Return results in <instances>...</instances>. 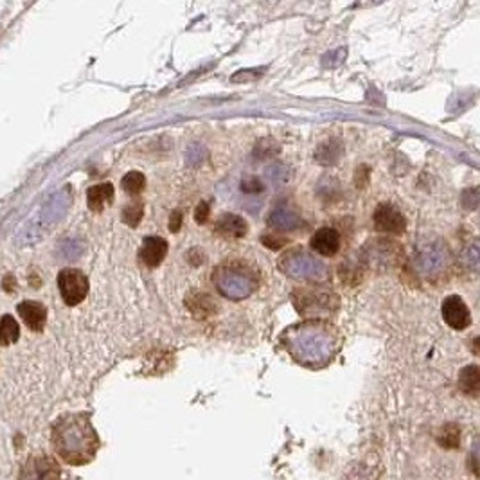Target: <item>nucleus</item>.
<instances>
[{"label": "nucleus", "instance_id": "nucleus-1", "mask_svg": "<svg viewBox=\"0 0 480 480\" xmlns=\"http://www.w3.org/2000/svg\"><path fill=\"white\" fill-rule=\"evenodd\" d=\"M281 340L291 357L305 366L326 363L338 348V333L335 327L318 320L290 327Z\"/></svg>", "mask_w": 480, "mask_h": 480}, {"label": "nucleus", "instance_id": "nucleus-2", "mask_svg": "<svg viewBox=\"0 0 480 480\" xmlns=\"http://www.w3.org/2000/svg\"><path fill=\"white\" fill-rule=\"evenodd\" d=\"M53 445L58 455L72 464L83 466L90 463L99 448V439L88 418L85 415H67L54 427Z\"/></svg>", "mask_w": 480, "mask_h": 480}, {"label": "nucleus", "instance_id": "nucleus-3", "mask_svg": "<svg viewBox=\"0 0 480 480\" xmlns=\"http://www.w3.org/2000/svg\"><path fill=\"white\" fill-rule=\"evenodd\" d=\"M212 281L221 295L230 300L247 299L259 286V275L250 266L236 261L220 264L212 273Z\"/></svg>", "mask_w": 480, "mask_h": 480}, {"label": "nucleus", "instance_id": "nucleus-4", "mask_svg": "<svg viewBox=\"0 0 480 480\" xmlns=\"http://www.w3.org/2000/svg\"><path fill=\"white\" fill-rule=\"evenodd\" d=\"M291 302L299 315L313 320L331 317L338 309V295L324 286L297 288L291 293Z\"/></svg>", "mask_w": 480, "mask_h": 480}, {"label": "nucleus", "instance_id": "nucleus-5", "mask_svg": "<svg viewBox=\"0 0 480 480\" xmlns=\"http://www.w3.org/2000/svg\"><path fill=\"white\" fill-rule=\"evenodd\" d=\"M277 268L284 275L293 279H308V281H317L326 275V264L317 259L315 256L308 254L302 248H293L282 254L279 259Z\"/></svg>", "mask_w": 480, "mask_h": 480}, {"label": "nucleus", "instance_id": "nucleus-6", "mask_svg": "<svg viewBox=\"0 0 480 480\" xmlns=\"http://www.w3.org/2000/svg\"><path fill=\"white\" fill-rule=\"evenodd\" d=\"M415 266L427 277H436L439 273L445 272L449 264L448 248L439 241L425 243L419 245L415 250Z\"/></svg>", "mask_w": 480, "mask_h": 480}, {"label": "nucleus", "instance_id": "nucleus-7", "mask_svg": "<svg viewBox=\"0 0 480 480\" xmlns=\"http://www.w3.org/2000/svg\"><path fill=\"white\" fill-rule=\"evenodd\" d=\"M58 288L67 306H78L88 293V279L81 270L65 268L58 273Z\"/></svg>", "mask_w": 480, "mask_h": 480}, {"label": "nucleus", "instance_id": "nucleus-8", "mask_svg": "<svg viewBox=\"0 0 480 480\" xmlns=\"http://www.w3.org/2000/svg\"><path fill=\"white\" fill-rule=\"evenodd\" d=\"M363 254H366V261L370 263L375 268L385 270L397 266L401 259V247L400 243L393 241V239H376V241H369L363 247Z\"/></svg>", "mask_w": 480, "mask_h": 480}, {"label": "nucleus", "instance_id": "nucleus-9", "mask_svg": "<svg viewBox=\"0 0 480 480\" xmlns=\"http://www.w3.org/2000/svg\"><path fill=\"white\" fill-rule=\"evenodd\" d=\"M20 480H60V466L47 455H36L24 464Z\"/></svg>", "mask_w": 480, "mask_h": 480}, {"label": "nucleus", "instance_id": "nucleus-10", "mask_svg": "<svg viewBox=\"0 0 480 480\" xmlns=\"http://www.w3.org/2000/svg\"><path fill=\"white\" fill-rule=\"evenodd\" d=\"M375 227L379 232L403 234L406 229V220L393 203H382L375 211Z\"/></svg>", "mask_w": 480, "mask_h": 480}, {"label": "nucleus", "instance_id": "nucleus-11", "mask_svg": "<svg viewBox=\"0 0 480 480\" xmlns=\"http://www.w3.org/2000/svg\"><path fill=\"white\" fill-rule=\"evenodd\" d=\"M443 318L449 327L457 331L466 329L472 324V313L463 299L458 295H449L443 302Z\"/></svg>", "mask_w": 480, "mask_h": 480}, {"label": "nucleus", "instance_id": "nucleus-12", "mask_svg": "<svg viewBox=\"0 0 480 480\" xmlns=\"http://www.w3.org/2000/svg\"><path fill=\"white\" fill-rule=\"evenodd\" d=\"M18 315L26 322V326L35 333L44 331L47 322V308L38 300H24L18 305Z\"/></svg>", "mask_w": 480, "mask_h": 480}, {"label": "nucleus", "instance_id": "nucleus-13", "mask_svg": "<svg viewBox=\"0 0 480 480\" xmlns=\"http://www.w3.org/2000/svg\"><path fill=\"white\" fill-rule=\"evenodd\" d=\"M166 254H168V241L160 238V236H148V238H144L141 252H139L142 263L146 266H150V268H157L164 261Z\"/></svg>", "mask_w": 480, "mask_h": 480}, {"label": "nucleus", "instance_id": "nucleus-14", "mask_svg": "<svg viewBox=\"0 0 480 480\" xmlns=\"http://www.w3.org/2000/svg\"><path fill=\"white\" fill-rule=\"evenodd\" d=\"M311 248L318 252L320 256H335L340 250V234L338 230L333 227H322L317 232L313 234L311 241H309Z\"/></svg>", "mask_w": 480, "mask_h": 480}, {"label": "nucleus", "instance_id": "nucleus-15", "mask_svg": "<svg viewBox=\"0 0 480 480\" xmlns=\"http://www.w3.org/2000/svg\"><path fill=\"white\" fill-rule=\"evenodd\" d=\"M268 225L275 230H297L302 225V220L297 212L288 209L286 205L273 209L268 218Z\"/></svg>", "mask_w": 480, "mask_h": 480}, {"label": "nucleus", "instance_id": "nucleus-16", "mask_svg": "<svg viewBox=\"0 0 480 480\" xmlns=\"http://www.w3.org/2000/svg\"><path fill=\"white\" fill-rule=\"evenodd\" d=\"M216 230L221 234V236H227V238H243L248 230L247 221L243 220L241 216L238 214H223V216L218 220L216 223Z\"/></svg>", "mask_w": 480, "mask_h": 480}, {"label": "nucleus", "instance_id": "nucleus-17", "mask_svg": "<svg viewBox=\"0 0 480 480\" xmlns=\"http://www.w3.org/2000/svg\"><path fill=\"white\" fill-rule=\"evenodd\" d=\"M112 200H114V185L112 184L94 185L87 191L88 209L94 212H101Z\"/></svg>", "mask_w": 480, "mask_h": 480}, {"label": "nucleus", "instance_id": "nucleus-18", "mask_svg": "<svg viewBox=\"0 0 480 480\" xmlns=\"http://www.w3.org/2000/svg\"><path fill=\"white\" fill-rule=\"evenodd\" d=\"M458 387L468 396L477 397L479 396V387H480V370L477 366H468L461 370V376H458Z\"/></svg>", "mask_w": 480, "mask_h": 480}, {"label": "nucleus", "instance_id": "nucleus-19", "mask_svg": "<svg viewBox=\"0 0 480 480\" xmlns=\"http://www.w3.org/2000/svg\"><path fill=\"white\" fill-rule=\"evenodd\" d=\"M315 157H317V162L322 164V166H333L342 157V144L336 141L324 142V144H320L317 148Z\"/></svg>", "mask_w": 480, "mask_h": 480}, {"label": "nucleus", "instance_id": "nucleus-20", "mask_svg": "<svg viewBox=\"0 0 480 480\" xmlns=\"http://www.w3.org/2000/svg\"><path fill=\"white\" fill-rule=\"evenodd\" d=\"M187 308L191 309L193 315H196V318H207L211 317L212 313H216V305L214 300L209 295H203V293H194L193 302L187 300Z\"/></svg>", "mask_w": 480, "mask_h": 480}, {"label": "nucleus", "instance_id": "nucleus-21", "mask_svg": "<svg viewBox=\"0 0 480 480\" xmlns=\"http://www.w3.org/2000/svg\"><path fill=\"white\" fill-rule=\"evenodd\" d=\"M20 338V326L11 315L0 318V345H11Z\"/></svg>", "mask_w": 480, "mask_h": 480}, {"label": "nucleus", "instance_id": "nucleus-22", "mask_svg": "<svg viewBox=\"0 0 480 480\" xmlns=\"http://www.w3.org/2000/svg\"><path fill=\"white\" fill-rule=\"evenodd\" d=\"M121 187L124 189V193L132 194V196H137L141 194L146 187V178L141 171H130L123 176L121 180Z\"/></svg>", "mask_w": 480, "mask_h": 480}, {"label": "nucleus", "instance_id": "nucleus-23", "mask_svg": "<svg viewBox=\"0 0 480 480\" xmlns=\"http://www.w3.org/2000/svg\"><path fill=\"white\" fill-rule=\"evenodd\" d=\"M440 446L445 448H457L461 445V430H458L457 425H446L443 427V430L439 432V437H437Z\"/></svg>", "mask_w": 480, "mask_h": 480}, {"label": "nucleus", "instance_id": "nucleus-24", "mask_svg": "<svg viewBox=\"0 0 480 480\" xmlns=\"http://www.w3.org/2000/svg\"><path fill=\"white\" fill-rule=\"evenodd\" d=\"M142 216H144V203L139 202V200L128 203L123 209V221L126 225H130V227H137V225L141 223Z\"/></svg>", "mask_w": 480, "mask_h": 480}, {"label": "nucleus", "instance_id": "nucleus-25", "mask_svg": "<svg viewBox=\"0 0 480 480\" xmlns=\"http://www.w3.org/2000/svg\"><path fill=\"white\" fill-rule=\"evenodd\" d=\"M264 175H266V178H268L273 185L286 184L288 178H290V171H288L286 166H282V164H273V166H270Z\"/></svg>", "mask_w": 480, "mask_h": 480}, {"label": "nucleus", "instance_id": "nucleus-26", "mask_svg": "<svg viewBox=\"0 0 480 480\" xmlns=\"http://www.w3.org/2000/svg\"><path fill=\"white\" fill-rule=\"evenodd\" d=\"M241 189L245 191V193H261V191L264 189V185L263 182H261V178L250 176V178H245V180L241 182Z\"/></svg>", "mask_w": 480, "mask_h": 480}, {"label": "nucleus", "instance_id": "nucleus-27", "mask_svg": "<svg viewBox=\"0 0 480 480\" xmlns=\"http://www.w3.org/2000/svg\"><path fill=\"white\" fill-rule=\"evenodd\" d=\"M194 216H196V221H198L200 225L205 223V221H207V216H209V203L200 202L198 207H196V212H194Z\"/></svg>", "mask_w": 480, "mask_h": 480}, {"label": "nucleus", "instance_id": "nucleus-28", "mask_svg": "<svg viewBox=\"0 0 480 480\" xmlns=\"http://www.w3.org/2000/svg\"><path fill=\"white\" fill-rule=\"evenodd\" d=\"M464 257H466V263L472 266L473 270L477 268V261H479V250H477V243H473L472 247H470V250H466V254H464Z\"/></svg>", "mask_w": 480, "mask_h": 480}, {"label": "nucleus", "instance_id": "nucleus-29", "mask_svg": "<svg viewBox=\"0 0 480 480\" xmlns=\"http://www.w3.org/2000/svg\"><path fill=\"white\" fill-rule=\"evenodd\" d=\"M263 243L268 248H272V250H277V248L282 247V243H286V241H284V239H277L275 236L268 234V236H263Z\"/></svg>", "mask_w": 480, "mask_h": 480}, {"label": "nucleus", "instance_id": "nucleus-30", "mask_svg": "<svg viewBox=\"0 0 480 480\" xmlns=\"http://www.w3.org/2000/svg\"><path fill=\"white\" fill-rule=\"evenodd\" d=\"M182 225V214L180 211H175L171 214V221H169V229H171V232H176V230L180 229Z\"/></svg>", "mask_w": 480, "mask_h": 480}]
</instances>
